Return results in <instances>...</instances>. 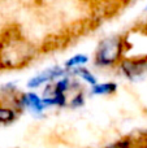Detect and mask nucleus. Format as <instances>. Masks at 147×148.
<instances>
[{"instance_id":"nucleus-8","label":"nucleus","mask_w":147,"mask_h":148,"mask_svg":"<svg viewBox=\"0 0 147 148\" xmlns=\"http://www.w3.org/2000/svg\"><path fill=\"white\" fill-rule=\"evenodd\" d=\"M69 73L72 74L73 77H78L80 79H82V81L85 82V83H87L89 86H93V84H95L96 82H98L96 75L93 74V72H90L87 68H85V65H83V66L74 68V69L70 70Z\"/></svg>"},{"instance_id":"nucleus-3","label":"nucleus","mask_w":147,"mask_h":148,"mask_svg":"<svg viewBox=\"0 0 147 148\" xmlns=\"http://www.w3.org/2000/svg\"><path fill=\"white\" fill-rule=\"evenodd\" d=\"M120 73L129 81H135L147 72V56L143 57H122L117 64Z\"/></svg>"},{"instance_id":"nucleus-1","label":"nucleus","mask_w":147,"mask_h":148,"mask_svg":"<svg viewBox=\"0 0 147 148\" xmlns=\"http://www.w3.org/2000/svg\"><path fill=\"white\" fill-rule=\"evenodd\" d=\"M35 56V47L18 34L0 40V69H21Z\"/></svg>"},{"instance_id":"nucleus-7","label":"nucleus","mask_w":147,"mask_h":148,"mask_svg":"<svg viewBox=\"0 0 147 148\" xmlns=\"http://www.w3.org/2000/svg\"><path fill=\"white\" fill-rule=\"evenodd\" d=\"M89 61H90V56H89V55H86V53H76V55H73V56H70L68 60H65L63 66H64L68 72H70V70H73L74 68L86 65Z\"/></svg>"},{"instance_id":"nucleus-2","label":"nucleus","mask_w":147,"mask_h":148,"mask_svg":"<svg viewBox=\"0 0 147 148\" xmlns=\"http://www.w3.org/2000/svg\"><path fill=\"white\" fill-rule=\"evenodd\" d=\"M126 52V39L122 35H109L100 39L94 52V65L100 69L117 66Z\"/></svg>"},{"instance_id":"nucleus-10","label":"nucleus","mask_w":147,"mask_h":148,"mask_svg":"<svg viewBox=\"0 0 147 148\" xmlns=\"http://www.w3.org/2000/svg\"><path fill=\"white\" fill-rule=\"evenodd\" d=\"M104 148H133V139L132 138H122L119 139V140L113 142V143L108 144Z\"/></svg>"},{"instance_id":"nucleus-5","label":"nucleus","mask_w":147,"mask_h":148,"mask_svg":"<svg viewBox=\"0 0 147 148\" xmlns=\"http://www.w3.org/2000/svg\"><path fill=\"white\" fill-rule=\"evenodd\" d=\"M20 114V110L13 105L1 103L0 104V125H10L16 122Z\"/></svg>"},{"instance_id":"nucleus-9","label":"nucleus","mask_w":147,"mask_h":148,"mask_svg":"<svg viewBox=\"0 0 147 148\" xmlns=\"http://www.w3.org/2000/svg\"><path fill=\"white\" fill-rule=\"evenodd\" d=\"M85 101H86V95H85V91H83L81 87H78V90L74 92L70 99H68V107L69 108H81L85 105Z\"/></svg>"},{"instance_id":"nucleus-11","label":"nucleus","mask_w":147,"mask_h":148,"mask_svg":"<svg viewBox=\"0 0 147 148\" xmlns=\"http://www.w3.org/2000/svg\"><path fill=\"white\" fill-rule=\"evenodd\" d=\"M145 9H146V10H147V5H146V8H145Z\"/></svg>"},{"instance_id":"nucleus-6","label":"nucleus","mask_w":147,"mask_h":148,"mask_svg":"<svg viewBox=\"0 0 147 148\" xmlns=\"http://www.w3.org/2000/svg\"><path fill=\"white\" fill-rule=\"evenodd\" d=\"M116 91H117L116 82H103V83L96 82L90 88V94L95 95V96H108V95L115 94Z\"/></svg>"},{"instance_id":"nucleus-4","label":"nucleus","mask_w":147,"mask_h":148,"mask_svg":"<svg viewBox=\"0 0 147 148\" xmlns=\"http://www.w3.org/2000/svg\"><path fill=\"white\" fill-rule=\"evenodd\" d=\"M68 73H69V72H68L64 66H51V68H47L46 70H43V72H41L39 74H36V75L31 77V78L26 82V87H27L29 90L39 88V87H42V86H44V84L49 83V82L56 81L57 78H60V77L65 75V74H68Z\"/></svg>"},{"instance_id":"nucleus-12","label":"nucleus","mask_w":147,"mask_h":148,"mask_svg":"<svg viewBox=\"0 0 147 148\" xmlns=\"http://www.w3.org/2000/svg\"><path fill=\"white\" fill-rule=\"evenodd\" d=\"M146 30H147V25H146Z\"/></svg>"}]
</instances>
